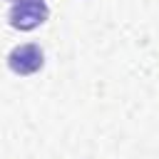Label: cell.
I'll return each instance as SVG.
<instances>
[{
    "label": "cell",
    "instance_id": "obj_2",
    "mask_svg": "<svg viewBox=\"0 0 159 159\" xmlns=\"http://www.w3.org/2000/svg\"><path fill=\"white\" fill-rule=\"evenodd\" d=\"M42 50L37 45H20L7 55V65L15 75H32L42 67Z\"/></svg>",
    "mask_w": 159,
    "mask_h": 159
},
{
    "label": "cell",
    "instance_id": "obj_3",
    "mask_svg": "<svg viewBox=\"0 0 159 159\" xmlns=\"http://www.w3.org/2000/svg\"><path fill=\"white\" fill-rule=\"evenodd\" d=\"M15 2H17V0H15Z\"/></svg>",
    "mask_w": 159,
    "mask_h": 159
},
{
    "label": "cell",
    "instance_id": "obj_1",
    "mask_svg": "<svg viewBox=\"0 0 159 159\" xmlns=\"http://www.w3.org/2000/svg\"><path fill=\"white\" fill-rule=\"evenodd\" d=\"M50 10L45 0H17L10 10V25L15 30H35L47 20Z\"/></svg>",
    "mask_w": 159,
    "mask_h": 159
}]
</instances>
